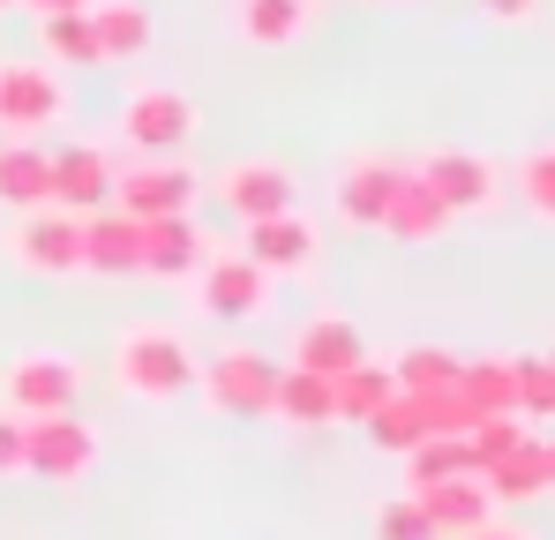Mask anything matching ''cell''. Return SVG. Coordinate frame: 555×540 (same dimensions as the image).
Segmentation results:
<instances>
[{
    "label": "cell",
    "mask_w": 555,
    "mask_h": 540,
    "mask_svg": "<svg viewBox=\"0 0 555 540\" xmlns=\"http://www.w3.org/2000/svg\"><path fill=\"white\" fill-rule=\"evenodd\" d=\"M23 458H30V421H15V413L0 406V480L23 473Z\"/></svg>",
    "instance_id": "obj_35"
},
{
    "label": "cell",
    "mask_w": 555,
    "mask_h": 540,
    "mask_svg": "<svg viewBox=\"0 0 555 540\" xmlns=\"http://www.w3.org/2000/svg\"><path fill=\"white\" fill-rule=\"evenodd\" d=\"M308 8H315V0H308Z\"/></svg>",
    "instance_id": "obj_42"
},
{
    "label": "cell",
    "mask_w": 555,
    "mask_h": 540,
    "mask_svg": "<svg viewBox=\"0 0 555 540\" xmlns=\"http://www.w3.org/2000/svg\"><path fill=\"white\" fill-rule=\"evenodd\" d=\"M203 128V105L188 98V90H128V105H120V136L143 151V158H173V151H188V136Z\"/></svg>",
    "instance_id": "obj_4"
},
{
    "label": "cell",
    "mask_w": 555,
    "mask_h": 540,
    "mask_svg": "<svg viewBox=\"0 0 555 540\" xmlns=\"http://www.w3.org/2000/svg\"><path fill=\"white\" fill-rule=\"evenodd\" d=\"M511 375H518V421H555V360L511 353Z\"/></svg>",
    "instance_id": "obj_31"
},
{
    "label": "cell",
    "mask_w": 555,
    "mask_h": 540,
    "mask_svg": "<svg viewBox=\"0 0 555 540\" xmlns=\"http://www.w3.org/2000/svg\"><path fill=\"white\" fill-rule=\"evenodd\" d=\"M83 270L98 278H135L143 270V218H128V210H91L83 218Z\"/></svg>",
    "instance_id": "obj_15"
},
{
    "label": "cell",
    "mask_w": 555,
    "mask_h": 540,
    "mask_svg": "<svg viewBox=\"0 0 555 540\" xmlns=\"http://www.w3.org/2000/svg\"><path fill=\"white\" fill-rule=\"evenodd\" d=\"M353 360H369V346H361V331H353L346 316H308V323L293 331V368H315V375H346Z\"/></svg>",
    "instance_id": "obj_20"
},
{
    "label": "cell",
    "mask_w": 555,
    "mask_h": 540,
    "mask_svg": "<svg viewBox=\"0 0 555 540\" xmlns=\"http://www.w3.org/2000/svg\"><path fill=\"white\" fill-rule=\"evenodd\" d=\"M548 360H555V346H548Z\"/></svg>",
    "instance_id": "obj_41"
},
{
    "label": "cell",
    "mask_w": 555,
    "mask_h": 540,
    "mask_svg": "<svg viewBox=\"0 0 555 540\" xmlns=\"http://www.w3.org/2000/svg\"><path fill=\"white\" fill-rule=\"evenodd\" d=\"M459 390L465 406H473V421H488V413H518V375H511V353H480L459 368ZM473 436V428H465Z\"/></svg>",
    "instance_id": "obj_25"
},
{
    "label": "cell",
    "mask_w": 555,
    "mask_h": 540,
    "mask_svg": "<svg viewBox=\"0 0 555 540\" xmlns=\"http://www.w3.org/2000/svg\"><path fill=\"white\" fill-rule=\"evenodd\" d=\"M203 195V173L188 158H143L128 173H113V210L128 218H188Z\"/></svg>",
    "instance_id": "obj_6"
},
{
    "label": "cell",
    "mask_w": 555,
    "mask_h": 540,
    "mask_svg": "<svg viewBox=\"0 0 555 540\" xmlns=\"http://www.w3.org/2000/svg\"><path fill=\"white\" fill-rule=\"evenodd\" d=\"M480 15H488V23H533L541 0H480Z\"/></svg>",
    "instance_id": "obj_36"
},
{
    "label": "cell",
    "mask_w": 555,
    "mask_h": 540,
    "mask_svg": "<svg viewBox=\"0 0 555 540\" xmlns=\"http://www.w3.org/2000/svg\"><path fill=\"white\" fill-rule=\"evenodd\" d=\"M375 540H436V533H428V511H421L413 496H390V503L375 511Z\"/></svg>",
    "instance_id": "obj_34"
},
{
    "label": "cell",
    "mask_w": 555,
    "mask_h": 540,
    "mask_svg": "<svg viewBox=\"0 0 555 540\" xmlns=\"http://www.w3.org/2000/svg\"><path fill=\"white\" fill-rule=\"evenodd\" d=\"M480 488L495 496V511H503V503H541V496H548V450H541V436H526L511 458L480 465Z\"/></svg>",
    "instance_id": "obj_23"
},
{
    "label": "cell",
    "mask_w": 555,
    "mask_h": 540,
    "mask_svg": "<svg viewBox=\"0 0 555 540\" xmlns=\"http://www.w3.org/2000/svg\"><path fill=\"white\" fill-rule=\"evenodd\" d=\"M271 421L285 428H338V383L315 375V368H278V398H271Z\"/></svg>",
    "instance_id": "obj_18"
},
{
    "label": "cell",
    "mask_w": 555,
    "mask_h": 540,
    "mask_svg": "<svg viewBox=\"0 0 555 540\" xmlns=\"http://www.w3.org/2000/svg\"><path fill=\"white\" fill-rule=\"evenodd\" d=\"M195 293H203V316L218 323H248L271 308V270H256L248 256H210L195 270Z\"/></svg>",
    "instance_id": "obj_11"
},
{
    "label": "cell",
    "mask_w": 555,
    "mask_h": 540,
    "mask_svg": "<svg viewBox=\"0 0 555 540\" xmlns=\"http://www.w3.org/2000/svg\"><path fill=\"white\" fill-rule=\"evenodd\" d=\"M413 173L436 188V203H443L451 218H480V210L503 203V173H495L480 151H428Z\"/></svg>",
    "instance_id": "obj_8"
},
{
    "label": "cell",
    "mask_w": 555,
    "mask_h": 540,
    "mask_svg": "<svg viewBox=\"0 0 555 540\" xmlns=\"http://www.w3.org/2000/svg\"><path fill=\"white\" fill-rule=\"evenodd\" d=\"M30 15H68V8H91V0H23Z\"/></svg>",
    "instance_id": "obj_37"
},
{
    "label": "cell",
    "mask_w": 555,
    "mask_h": 540,
    "mask_svg": "<svg viewBox=\"0 0 555 540\" xmlns=\"http://www.w3.org/2000/svg\"><path fill=\"white\" fill-rule=\"evenodd\" d=\"M210 263V233L188 218H143V270L151 278H188V270Z\"/></svg>",
    "instance_id": "obj_17"
},
{
    "label": "cell",
    "mask_w": 555,
    "mask_h": 540,
    "mask_svg": "<svg viewBox=\"0 0 555 540\" xmlns=\"http://www.w3.org/2000/svg\"><path fill=\"white\" fill-rule=\"evenodd\" d=\"M0 203L23 218V210H46L53 203V173H46V151L23 143V136H0Z\"/></svg>",
    "instance_id": "obj_22"
},
{
    "label": "cell",
    "mask_w": 555,
    "mask_h": 540,
    "mask_svg": "<svg viewBox=\"0 0 555 540\" xmlns=\"http://www.w3.org/2000/svg\"><path fill=\"white\" fill-rule=\"evenodd\" d=\"M91 465H98V428L91 421H76V413L30 421V458H23V473H38V480H53V488H76V480H91Z\"/></svg>",
    "instance_id": "obj_7"
},
{
    "label": "cell",
    "mask_w": 555,
    "mask_h": 540,
    "mask_svg": "<svg viewBox=\"0 0 555 540\" xmlns=\"http://www.w3.org/2000/svg\"><path fill=\"white\" fill-rule=\"evenodd\" d=\"M218 195H225V210L241 226L278 218V210H300V180H293V166H278V158H233L218 173Z\"/></svg>",
    "instance_id": "obj_9"
},
{
    "label": "cell",
    "mask_w": 555,
    "mask_h": 540,
    "mask_svg": "<svg viewBox=\"0 0 555 540\" xmlns=\"http://www.w3.org/2000/svg\"><path fill=\"white\" fill-rule=\"evenodd\" d=\"M369 443L390 450V458H405L413 443H428V413H421V398H405V390H398V398L369 421Z\"/></svg>",
    "instance_id": "obj_30"
},
{
    "label": "cell",
    "mask_w": 555,
    "mask_h": 540,
    "mask_svg": "<svg viewBox=\"0 0 555 540\" xmlns=\"http://www.w3.org/2000/svg\"><path fill=\"white\" fill-rule=\"evenodd\" d=\"M541 450H548V496H555V436H541Z\"/></svg>",
    "instance_id": "obj_39"
},
{
    "label": "cell",
    "mask_w": 555,
    "mask_h": 540,
    "mask_svg": "<svg viewBox=\"0 0 555 540\" xmlns=\"http://www.w3.org/2000/svg\"><path fill=\"white\" fill-rule=\"evenodd\" d=\"M518 203H526L541 226H555V143H548V151H533V158L518 166Z\"/></svg>",
    "instance_id": "obj_33"
},
{
    "label": "cell",
    "mask_w": 555,
    "mask_h": 540,
    "mask_svg": "<svg viewBox=\"0 0 555 540\" xmlns=\"http://www.w3.org/2000/svg\"><path fill=\"white\" fill-rule=\"evenodd\" d=\"M8 8H23V0H0V15H8Z\"/></svg>",
    "instance_id": "obj_40"
},
{
    "label": "cell",
    "mask_w": 555,
    "mask_h": 540,
    "mask_svg": "<svg viewBox=\"0 0 555 540\" xmlns=\"http://www.w3.org/2000/svg\"><path fill=\"white\" fill-rule=\"evenodd\" d=\"M465 473H480L465 436H428V443L405 450V480H413V488H428V480H465Z\"/></svg>",
    "instance_id": "obj_28"
},
{
    "label": "cell",
    "mask_w": 555,
    "mask_h": 540,
    "mask_svg": "<svg viewBox=\"0 0 555 540\" xmlns=\"http://www.w3.org/2000/svg\"><path fill=\"white\" fill-rule=\"evenodd\" d=\"M459 368H465V353H451V346H405V353L390 360V375H398V390H451L459 383Z\"/></svg>",
    "instance_id": "obj_29"
},
{
    "label": "cell",
    "mask_w": 555,
    "mask_h": 540,
    "mask_svg": "<svg viewBox=\"0 0 555 540\" xmlns=\"http://www.w3.org/2000/svg\"><path fill=\"white\" fill-rule=\"evenodd\" d=\"M46 173H53V203L76 210V218H91V210L113 203V158H105L98 143H61V151H46Z\"/></svg>",
    "instance_id": "obj_14"
},
{
    "label": "cell",
    "mask_w": 555,
    "mask_h": 540,
    "mask_svg": "<svg viewBox=\"0 0 555 540\" xmlns=\"http://www.w3.org/2000/svg\"><path fill=\"white\" fill-rule=\"evenodd\" d=\"M451 226H459V218L436 203V188L405 166V180H398V195H390V210H383V226H375V233H390L398 248H428V241H443Z\"/></svg>",
    "instance_id": "obj_16"
},
{
    "label": "cell",
    "mask_w": 555,
    "mask_h": 540,
    "mask_svg": "<svg viewBox=\"0 0 555 540\" xmlns=\"http://www.w3.org/2000/svg\"><path fill=\"white\" fill-rule=\"evenodd\" d=\"M278 368H285V360L256 353V346H225V353H210L195 368V383H203V398H210L225 421H271Z\"/></svg>",
    "instance_id": "obj_2"
},
{
    "label": "cell",
    "mask_w": 555,
    "mask_h": 540,
    "mask_svg": "<svg viewBox=\"0 0 555 540\" xmlns=\"http://www.w3.org/2000/svg\"><path fill=\"white\" fill-rule=\"evenodd\" d=\"M8 256L30 270V278H76L83 270V218L46 203V210H23L15 233H8Z\"/></svg>",
    "instance_id": "obj_5"
},
{
    "label": "cell",
    "mask_w": 555,
    "mask_h": 540,
    "mask_svg": "<svg viewBox=\"0 0 555 540\" xmlns=\"http://www.w3.org/2000/svg\"><path fill=\"white\" fill-rule=\"evenodd\" d=\"M241 256L256 270H271V278H293V270H315L323 233H315V218L278 210V218H256V226H248V248H241Z\"/></svg>",
    "instance_id": "obj_13"
},
{
    "label": "cell",
    "mask_w": 555,
    "mask_h": 540,
    "mask_svg": "<svg viewBox=\"0 0 555 540\" xmlns=\"http://www.w3.org/2000/svg\"><path fill=\"white\" fill-rule=\"evenodd\" d=\"M338 383V428H369L375 413L398 398V375H390V360H353L346 375H331Z\"/></svg>",
    "instance_id": "obj_24"
},
{
    "label": "cell",
    "mask_w": 555,
    "mask_h": 540,
    "mask_svg": "<svg viewBox=\"0 0 555 540\" xmlns=\"http://www.w3.org/2000/svg\"><path fill=\"white\" fill-rule=\"evenodd\" d=\"M61 105H68V90L53 68H30V61H8L0 68V136H38V128H53L61 120Z\"/></svg>",
    "instance_id": "obj_10"
},
{
    "label": "cell",
    "mask_w": 555,
    "mask_h": 540,
    "mask_svg": "<svg viewBox=\"0 0 555 540\" xmlns=\"http://www.w3.org/2000/svg\"><path fill=\"white\" fill-rule=\"evenodd\" d=\"M533 436V421H518V413H488V421H473V465H495V458H511V450Z\"/></svg>",
    "instance_id": "obj_32"
},
{
    "label": "cell",
    "mask_w": 555,
    "mask_h": 540,
    "mask_svg": "<svg viewBox=\"0 0 555 540\" xmlns=\"http://www.w3.org/2000/svg\"><path fill=\"white\" fill-rule=\"evenodd\" d=\"M473 540H526V533H518V526H480Z\"/></svg>",
    "instance_id": "obj_38"
},
{
    "label": "cell",
    "mask_w": 555,
    "mask_h": 540,
    "mask_svg": "<svg viewBox=\"0 0 555 540\" xmlns=\"http://www.w3.org/2000/svg\"><path fill=\"white\" fill-rule=\"evenodd\" d=\"M421 511H428V533L436 540H473L480 526H495V496L480 488V473L465 480H428V488H405Z\"/></svg>",
    "instance_id": "obj_12"
},
{
    "label": "cell",
    "mask_w": 555,
    "mask_h": 540,
    "mask_svg": "<svg viewBox=\"0 0 555 540\" xmlns=\"http://www.w3.org/2000/svg\"><path fill=\"white\" fill-rule=\"evenodd\" d=\"M83 398V360L76 353H15L0 368V406L15 421H46V413H76Z\"/></svg>",
    "instance_id": "obj_3"
},
{
    "label": "cell",
    "mask_w": 555,
    "mask_h": 540,
    "mask_svg": "<svg viewBox=\"0 0 555 540\" xmlns=\"http://www.w3.org/2000/svg\"><path fill=\"white\" fill-rule=\"evenodd\" d=\"M398 180H405L398 158H346V173H338V218L346 226H383Z\"/></svg>",
    "instance_id": "obj_19"
},
{
    "label": "cell",
    "mask_w": 555,
    "mask_h": 540,
    "mask_svg": "<svg viewBox=\"0 0 555 540\" xmlns=\"http://www.w3.org/2000/svg\"><path fill=\"white\" fill-rule=\"evenodd\" d=\"M241 38L248 46H293L308 30V0H241Z\"/></svg>",
    "instance_id": "obj_27"
},
{
    "label": "cell",
    "mask_w": 555,
    "mask_h": 540,
    "mask_svg": "<svg viewBox=\"0 0 555 540\" xmlns=\"http://www.w3.org/2000/svg\"><path fill=\"white\" fill-rule=\"evenodd\" d=\"M38 46H46V61H68V68H105V46H98L91 8H68V15H38Z\"/></svg>",
    "instance_id": "obj_26"
},
{
    "label": "cell",
    "mask_w": 555,
    "mask_h": 540,
    "mask_svg": "<svg viewBox=\"0 0 555 540\" xmlns=\"http://www.w3.org/2000/svg\"><path fill=\"white\" fill-rule=\"evenodd\" d=\"M91 23H98V46H105V68L143 61V53H151V38H158L151 0H91Z\"/></svg>",
    "instance_id": "obj_21"
},
{
    "label": "cell",
    "mask_w": 555,
    "mask_h": 540,
    "mask_svg": "<svg viewBox=\"0 0 555 540\" xmlns=\"http://www.w3.org/2000/svg\"><path fill=\"white\" fill-rule=\"evenodd\" d=\"M113 383L128 398L173 406V398H188V383H195V353H188V338L173 323H128L113 338Z\"/></svg>",
    "instance_id": "obj_1"
}]
</instances>
